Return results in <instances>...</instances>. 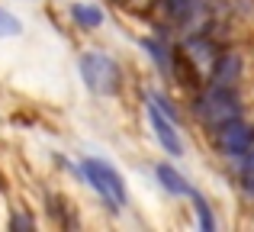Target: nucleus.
Instances as JSON below:
<instances>
[{
  "label": "nucleus",
  "mask_w": 254,
  "mask_h": 232,
  "mask_svg": "<svg viewBox=\"0 0 254 232\" xmlns=\"http://www.w3.org/2000/svg\"><path fill=\"white\" fill-rule=\"evenodd\" d=\"M158 177H161L164 190H171L174 197H187V194H193L190 181H187V177L180 174V171H174L171 164H158Z\"/></svg>",
  "instance_id": "0eeeda50"
},
{
  "label": "nucleus",
  "mask_w": 254,
  "mask_h": 232,
  "mask_svg": "<svg viewBox=\"0 0 254 232\" xmlns=\"http://www.w3.org/2000/svg\"><path fill=\"white\" fill-rule=\"evenodd\" d=\"M71 16H74V23L84 26V29H97V26L103 23V10H100V6H90V3H74L71 6Z\"/></svg>",
  "instance_id": "6e6552de"
},
{
  "label": "nucleus",
  "mask_w": 254,
  "mask_h": 232,
  "mask_svg": "<svg viewBox=\"0 0 254 232\" xmlns=\"http://www.w3.org/2000/svg\"><path fill=\"white\" fill-rule=\"evenodd\" d=\"M142 45H145V52H148V55H151V58H155V62H158V68H164V71L171 68V58H168V49H164V45L158 42V39H145Z\"/></svg>",
  "instance_id": "1a4fd4ad"
},
{
  "label": "nucleus",
  "mask_w": 254,
  "mask_h": 232,
  "mask_svg": "<svg viewBox=\"0 0 254 232\" xmlns=\"http://www.w3.org/2000/svg\"><path fill=\"white\" fill-rule=\"evenodd\" d=\"M19 32H23V23L0 6V36H19Z\"/></svg>",
  "instance_id": "9d476101"
},
{
  "label": "nucleus",
  "mask_w": 254,
  "mask_h": 232,
  "mask_svg": "<svg viewBox=\"0 0 254 232\" xmlns=\"http://www.w3.org/2000/svg\"><path fill=\"white\" fill-rule=\"evenodd\" d=\"M238 75H242V62H238V55H219L216 58L212 84H219V87H235Z\"/></svg>",
  "instance_id": "423d86ee"
},
{
  "label": "nucleus",
  "mask_w": 254,
  "mask_h": 232,
  "mask_svg": "<svg viewBox=\"0 0 254 232\" xmlns=\"http://www.w3.org/2000/svg\"><path fill=\"white\" fill-rule=\"evenodd\" d=\"M10 226L13 229H32V220H29V216H13Z\"/></svg>",
  "instance_id": "ddd939ff"
},
{
  "label": "nucleus",
  "mask_w": 254,
  "mask_h": 232,
  "mask_svg": "<svg viewBox=\"0 0 254 232\" xmlns=\"http://www.w3.org/2000/svg\"><path fill=\"white\" fill-rule=\"evenodd\" d=\"M254 145V129L248 123H242V119H232V123L219 126V149H222V155L229 158H242L245 152H248Z\"/></svg>",
  "instance_id": "20e7f679"
},
{
  "label": "nucleus",
  "mask_w": 254,
  "mask_h": 232,
  "mask_svg": "<svg viewBox=\"0 0 254 232\" xmlns=\"http://www.w3.org/2000/svg\"><path fill=\"white\" fill-rule=\"evenodd\" d=\"M196 113L203 116L206 126L219 129V126H225V123H232V119L242 116V107H238L232 87H219V84H212V87L196 100Z\"/></svg>",
  "instance_id": "f03ea898"
},
{
  "label": "nucleus",
  "mask_w": 254,
  "mask_h": 232,
  "mask_svg": "<svg viewBox=\"0 0 254 232\" xmlns=\"http://www.w3.org/2000/svg\"><path fill=\"white\" fill-rule=\"evenodd\" d=\"M148 119H151V129H155L158 142H161V145L171 152L174 158H177V155H184V142H180L177 129H174V123H177V119H171L168 113H161V110H158L151 100H148Z\"/></svg>",
  "instance_id": "39448f33"
},
{
  "label": "nucleus",
  "mask_w": 254,
  "mask_h": 232,
  "mask_svg": "<svg viewBox=\"0 0 254 232\" xmlns=\"http://www.w3.org/2000/svg\"><path fill=\"white\" fill-rule=\"evenodd\" d=\"M164 3H168V6H171L174 13H177L180 19H190L193 13L199 10V0H164Z\"/></svg>",
  "instance_id": "9b49d317"
},
{
  "label": "nucleus",
  "mask_w": 254,
  "mask_h": 232,
  "mask_svg": "<svg viewBox=\"0 0 254 232\" xmlns=\"http://www.w3.org/2000/svg\"><path fill=\"white\" fill-rule=\"evenodd\" d=\"M81 174L87 177V184H90V187L97 190V194L103 197V200L110 203L113 210L126 207V187H123V177H119L106 161H97V158H84V161H81Z\"/></svg>",
  "instance_id": "7ed1b4c3"
},
{
  "label": "nucleus",
  "mask_w": 254,
  "mask_h": 232,
  "mask_svg": "<svg viewBox=\"0 0 254 232\" xmlns=\"http://www.w3.org/2000/svg\"><path fill=\"white\" fill-rule=\"evenodd\" d=\"M196 216H199V226H203L206 232L216 229V220H212V213H209V207H206L203 197H196Z\"/></svg>",
  "instance_id": "f8f14e48"
},
{
  "label": "nucleus",
  "mask_w": 254,
  "mask_h": 232,
  "mask_svg": "<svg viewBox=\"0 0 254 232\" xmlns=\"http://www.w3.org/2000/svg\"><path fill=\"white\" fill-rule=\"evenodd\" d=\"M81 77L93 94H103V97L116 94V90L123 87V71H119V65L113 62L110 55H103V52H87L81 58Z\"/></svg>",
  "instance_id": "f257e3e1"
}]
</instances>
